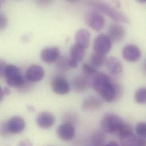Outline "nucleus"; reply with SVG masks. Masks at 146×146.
Segmentation results:
<instances>
[{"label": "nucleus", "instance_id": "2eb2a0df", "mask_svg": "<svg viewBox=\"0 0 146 146\" xmlns=\"http://www.w3.org/2000/svg\"><path fill=\"white\" fill-rule=\"evenodd\" d=\"M57 134L62 140L69 141L72 139L75 134V129L73 125L64 123L59 126L57 129Z\"/></svg>", "mask_w": 146, "mask_h": 146}, {"label": "nucleus", "instance_id": "a878e982", "mask_svg": "<svg viewBox=\"0 0 146 146\" xmlns=\"http://www.w3.org/2000/svg\"><path fill=\"white\" fill-rule=\"evenodd\" d=\"M135 132L137 135L142 138H146V122H141L135 126Z\"/></svg>", "mask_w": 146, "mask_h": 146}, {"label": "nucleus", "instance_id": "c756f323", "mask_svg": "<svg viewBox=\"0 0 146 146\" xmlns=\"http://www.w3.org/2000/svg\"><path fill=\"white\" fill-rule=\"evenodd\" d=\"M10 93V90L7 87H1L0 90V101H2L3 98L9 95Z\"/></svg>", "mask_w": 146, "mask_h": 146}, {"label": "nucleus", "instance_id": "72a5a7b5", "mask_svg": "<svg viewBox=\"0 0 146 146\" xmlns=\"http://www.w3.org/2000/svg\"><path fill=\"white\" fill-rule=\"evenodd\" d=\"M104 146H120L119 145L115 142V141H110V142H109L108 143H106L105 144V145Z\"/></svg>", "mask_w": 146, "mask_h": 146}, {"label": "nucleus", "instance_id": "4be33fe9", "mask_svg": "<svg viewBox=\"0 0 146 146\" xmlns=\"http://www.w3.org/2000/svg\"><path fill=\"white\" fill-rule=\"evenodd\" d=\"M7 84L11 87L22 88L25 84V79L23 76L21 74L17 77L5 80Z\"/></svg>", "mask_w": 146, "mask_h": 146}, {"label": "nucleus", "instance_id": "20e7f679", "mask_svg": "<svg viewBox=\"0 0 146 146\" xmlns=\"http://www.w3.org/2000/svg\"><path fill=\"white\" fill-rule=\"evenodd\" d=\"M85 20L88 25L96 31L102 30L105 25V19L104 15L95 10L88 12L85 14Z\"/></svg>", "mask_w": 146, "mask_h": 146}, {"label": "nucleus", "instance_id": "f8f14e48", "mask_svg": "<svg viewBox=\"0 0 146 146\" xmlns=\"http://www.w3.org/2000/svg\"><path fill=\"white\" fill-rule=\"evenodd\" d=\"M125 34L124 27L118 23H113L109 27L108 35L112 42L121 41L124 38Z\"/></svg>", "mask_w": 146, "mask_h": 146}, {"label": "nucleus", "instance_id": "f3484780", "mask_svg": "<svg viewBox=\"0 0 146 146\" xmlns=\"http://www.w3.org/2000/svg\"><path fill=\"white\" fill-rule=\"evenodd\" d=\"M105 66L109 73L114 75L119 74L123 70L121 62L115 57L111 56L107 58Z\"/></svg>", "mask_w": 146, "mask_h": 146}, {"label": "nucleus", "instance_id": "9b49d317", "mask_svg": "<svg viewBox=\"0 0 146 146\" xmlns=\"http://www.w3.org/2000/svg\"><path fill=\"white\" fill-rule=\"evenodd\" d=\"M72 88L75 92L81 93L85 91L88 88L92 85V81L90 77L82 75L76 76L72 81Z\"/></svg>", "mask_w": 146, "mask_h": 146}, {"label": "nucleus", "instance_id": "412c9836", "mask_svg": "<svg viewBox=\"0 0 146 146\" xmlns=\"http://www.w3.org/2000/svg\"><path fill=\"white\" fill-rule=\"evenodd\" d=\"M106 55L94 52L93 53L90 58V63L96 67H99L104 66L106 61Z\"/></svg>", "mask_w": 146, "mask_h": 146}, {"label": "nucleus", "instance_id": "ddd939ff", "mask_svg": "<svg viewBox=\"0 0 146 146\" xmlns=\"http://www.w3.org/2000/svg\"><path fill=\"white\" fill-rule=\"evenodd\" d=\"M52 88L53 91L59 95L68 94L70 90V86L66 78L62 77H56L52 82Z\"/></svg>", "mask_w": 146, "mask_h": 146}, {"label": "nucleus", "instance_id": "7ed1b4c3", "mask_svg": "<svg viewBox=\"0 0 146 146\" xmlns=\"http://www.w3.org/2000/svg\"><path fill=\"white\" fill-rule=\"evenodd\" d=\"M125 123L122 118L117 114L107 113L101 119V127L105 133L117 135Z\"/></svg>", "mask_w": 146, "mask_h": 146}, {"label": "nucleus", "instance_id": "b1692460", "mask_svg": "<svg viewBox=\"0 0 146 146\" xmlns=\"http://www.w3.org/2000/svg\"><path fill=\"white\" fill-rule=\"evenodd\" d=\"M82 71L83 74L90 77L95 76L98 72L97 67L92 65L91 63H84L82 66Z\"/></svg>", "mask_w": 146, "mask_h": 146}, {"label": "nucleus", "instance_id": "393cba45", "mask_svg": "<svg viewBox=\"0 0 146 146\" xmlns=\"http://www.w3.org/2000/svg\"><path fill=\"white\" fill-rule=\"evenodd\" d=\"M135 101L139 104H146V88L138 89L135 93Z\"/></svg>", "mask_w": 146, "mask_h": 146}, {"label": "nucleus", "instance_id": "c85d7f7f", "mask_svg": "<svg viewBox=\"0 0 146 146\" xmlns=\"http://www.w3.org/2000/svg\"><path fill=\"white\" fill-rule=\"evenodd\" d=\"M8 23V20L6 15L1 13L0 14V29L1 30L5 29Z\"/></svg>", "mask_w": 146, "mask_h": 146}, {"label": "nucleus", "instance_id": "bb28decb", "mask_svg": "<svg viewBox=\"0 0 146 146\" xmlns=\"http://www.w3.org/2000/svg\"><path fill=\"white\" fill-rule=\"evenodd\" d=\"M68 59H66V58H60L58 62V67L59 70H60L61 71H66L67 70H68L69 65H68Z\"/></svg>", "mask_w": 146, "mask_h": 146}, {"label": "nucleus", "instance_id": "1a4fd4ad", "mask_svg": "<svg viewBox=\"0 0 146 146\" xmlns=\"http://www.w3.org/2000/svg\"><path fill=\"white\" fill-rule=\"evenodd\" d=\"M104 104L98 97L92 96L85 98L82 104V109L86 111L98 110L102 108Z\"/></svg>", "mask_w": 146, "mask_h": 146}, {"label": "nucleus", "instance_id": "f704fd0d", "mask_svg": "<svg viewBox=\"0 0 146 146\" xmlns=\"http://www.w3.org/2000/svg\"><path fill=\"white\" fill-rule=\"evenodd\" d=\"M50 2L48 1H38V3H39L40 5H48Z\"/></svg>", "mask_w": 146, "mask_h": 146}, {"label": "nucleus", "instance_id": "473e14b6", "mask_svg": "<svg viewBox=\"0 0 146 146\" xmlns=\"http://www.w3.org/2000/svg\"><path fill=\"white\" fill-rule=\"evenodd\" d=\"M6 66H7L6 63L3 60H1L0 62V75L1 77H2L3 75Z\"/></svg>", "mask_w": 146, "mask_h": 146}, {"label": "nucleus", "instance_id": "aec40b11", "mask_svg": "<svg viewBox=\"0 0 146 146\" xmlns=\"http://www.w3.org/2000/svg\"><path fill=\"white\" fill-rule=\"evenodd\" d=\"M91 140L94 146H104L106 143V136L102 130H97L92 134Z\"/></svg>", "mask_w": 146, "mask_h": 146}, {"label": "nucleus", "instance_id": "39448f33", "mask_svg": "<svg viewBox=\"0 0 146 146\" xmlns=\"http://www.w3.org/2000/svg\"><path fill=\"white\" fill-rule=\"evenodd\" d=\"M112 47V41L108 35L100 34L94 40L93 49L96 52L107 54Z\"/></svg>", "mask_w": 146, "mask_h": 146}, {"label": "nucleus", "instance_id": "7c9ffc66", "mask_svg": "<svg viewBox=\"0 0 146 146\" xmlns=\"http://www.w3.org/2000/svg\"><path fill=\"white\" fill-rule=\"evenodd\" d=\"M1 134L3 136H9L11 135L7 128L6 123H2L1 126Z\"/></svg>", "mask_w": 146, "mask_h": 146}, {"label": "nucleus", "instance_id": "9d476101", "mask_svg": "<svg viewBox=\"0 0 146 146\" xmlns=\"http://www.w3.org/2000/svg\"><path fill=\"white\" fill-rule=\"evenodd\" d=\"M44 76L43 68L38 64H33L29 67L26 72V77L30 82H38L43 79Z\"/></svg>", "mask_w": 146, "mask_h": 146}, {"label": "nucleus", "instance_id": "5701e85b", "mask_svg": "<svg viewBox=\"0 0 146 146\" xmlns=\"http://www.w3.org/2000/svg\"><path fill=\"white\" fill-rule=\"evenodd\" d=\"M21 74L19 69L13 64H7L5 72L2 77H5V80L13 78Z\"/></svg>", "mask_w": 146, "mask_h": 146}, {"label": "nucleus", "instance_id": "2f4dec72", "mask_svg": "<svg viewBox=\"0 0 146 146\" xmlns=\"http://www.w3.org/2000/svg\"><path fill=\"white\" fill-rule=\"evenodd\" d=\"M18 146H33V145L29 139H26L21 141L19 143Z\"/></svg>", "mask_w": 146, "mask_h": 146}, {"label": "nucleus", "instance_id": "f257e3e1", "mask_svg": "<svg viewBox=\"0 0 146 146\" xmlns=\"http://www.w3.org/2000/svg\"><path fill=\"white\" fill-rule=\"evenodd\" d=\"M92 86L107 102L116 100L122 92L120 86L104 73H98L93 77Z\"/></svg>", "mask_w": 146, "mask_h": 146}, {"label": "nucleus", "instance_id": "dca6fc26", "mask_svg": "<svg viewBox=\"0 0 146 146\" xmlns=\"http://www.w3.org/2000/svg\"><path fill=\"white\" fill-rule=\"evenodd\" d=\"M121 146H146L145 138L137 137L134 133L119 138Z\"/></svg>", "mask_w": 146, "mask_h": 146}, {"label": "nucleus", "instance_id": "6ab92c4d", "mask_svg": "<svg viewBox=\"0 0 146 146\" xmlns=\"http://www.w3.org/2000/svg\"><path fill=\"white\" fill-rule=\"evenodd\" d=\"M85 50L83 47L75 43L71 48V56L69 59L72 62L79 63L85 56Z\"/></svg>", "mask_w": 146, "mask_h": 146}, {"label": "nucleus", "instance_id": "6e6552de", "mask_svg": "<svg viewBox=\"0 0 146 146\" xmlns=\"http://www.w3.org/2000/svg\"><path fill=\"white\" fill-rule=\"evenodd\" d=\"M59 55L60 50L57 47H47L41 51L40 57L44 63H52L59 59Z\"/></svg>", "mask_w": 146, "mask_h": 146}, {"label": "nucleus", "instance_id": "4468645a", "mask_svg": "<svg viewBox=\"0 0 146 146\" xmlns=\"http://www.w3.org/2000/svg\"><path fill=\"white\" fill-rule=\"evenodd\" d=\"M55 123V117L52 114L48 111L40 113L36 118L38 126L43 129L51 128Z\"/></svg>", "mask_w": 146, "mask_h": 146}, {"label": "nucleus", "instance_id": "0eeeda50", "mask_svg": "<svg viewBox=\"0 0 146 146\" xmlns=\"http://www.w3.org/2000/svg\"><path fill=\"white\" fill-rule=\"evenodd\" d=\"M10 134H17L22 132L26 127L25 120L19 116H14L6 122Z\"/></svg>", "mask_w": 146, "mask_h": 146}, {"label": "nucleus", "instance_id": "c9c22d12", "mask_svg": "<svg viewBox=\"0 0 146 146\" xmlns=\"http://www.w3.org/2000/svg\"><path fill=\"white\" fill-rule=\"evenodd\" d=\"M138 2L140 3H146V0H138Z\"/></svg>", "mask_w": 146, "mask_h": 146}, {"label": "nucleus", "instance_id": "a211bd4d", "mask_svg": "<svg viewBox=\"0 0 146 146\" xmlns=\"http://www.w3.org/2000/svg\"><path fill=\"white\" fill-rule=\"evenodd\" d=\"M75 42L78 45L84 49L88 48L90 42V34L89 32L84 29L78 30L75 34Z\"/></svg>", "mask_w": 146, "mask_h": 146}, {"label": "nucleus", "instance_id": "423d86ee", "mask_svg": "<svg viewBox=\"0 0 146 146\" xmlns=\"http://www.w3.org/2000/svg\"><path fill=\"white\" fill-rule=\"evenodd\" d=\"M123 59L129 62H138L141 58L142 53L140 48L135 44H127L122 50Z\"/></svg>", "mask_w": 146, "mask_h": 146}, {"label": "nucleus", "instance_id": "f03ea898", "mask_svg": "<svg viewBox=\"0 0 146 146\" xmlns=\"http://www.w3.org/2000/svg\"><path fill=\"white\" fill-rule=\"evenodd\" d=\"M88 3L92 6L95 10L104 14L117 22L129 23V18L122 12L115 9L107 2L103 1H89Z\"/></svg>", "mask_w": 146, "mask_h": 146}, {"label": "nucleus", "instance_id": "e433bc0d", "mask_svg": "<svg viewBox=\"0 0 146 146\" xmlns=\"http://www.w3.org/2000/svg\"></svg>", "mask_w": 146, "mask_h": 146}, {"label": "nucleus", "instance_id": "cd10ccee", "mask_svg": "<svg viewBox=\"0 0 146 146\" xmlns=\"http://www.w3.org/2000/svg\"><path fill=\"white\" fill-rule=\"evenodd\" d=\"M65 119L66 121L65 123H68L73 125V123L77 122L78 117L76 114L73 113H69L65 116Z\"/></svg>", "mask_w": 146, "mask_h": 146}]
</instances>
